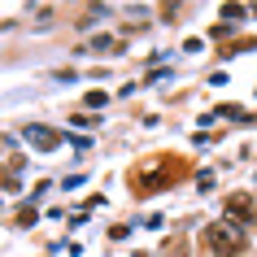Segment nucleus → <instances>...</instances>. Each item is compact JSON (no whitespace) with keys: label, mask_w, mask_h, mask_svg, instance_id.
<instances>
[{"label":"nucleus","mask_w":257,"mask_h":257,"mask_svg":"<svg viewBox=\"0 0 257 257\" xmlns=\"http://www.w3.org/2000/svg\"><path fill=\"white\" fill-rule=\"evenodd\" d=\"M227 218H253V201H248V196H240V192H235V196H231L227 201Z\"/></svg>","instance_id":"nucleus-4"},{"label":"nucleus","mask_w":257,"mask_h":257,"mask_svg":"<svg viewBox=\"0 0 257 257\" xmlns=\"http://www.w3.org/2000/svg\"><path fill=\"white\" fill-rule=\"evenodd\" d=\"M109 100V92H87V109H100Z\"/></svg>","instance_id":"nucleus-6"},{"label":"nucleus","mask_w":257,"mask_h":257,"mask_svg":"<svg viewBox=\"0 0 257 257\" xmlns=\"http://www.w3.org/2000/svg\"><path fill=\"white\" fill-rule=\"evenodd\" d=\"M205 248L214 257H240L244 253V227L235 222H214V227H205Z\"/></svg>","instance_id":"nucleus-2"},{"label":"nucleus","mask_w":257,"mask_h":257,"mask_svg":"<svg viewBox=\"0 0 257 257\" xmlns=\"http://www.w3.org/2000/svg\"><path fill=\"white\" fill-rule=\"evenodd\" d=\"M22 140H27L31 149L48 153V149H57V144H61V131H53V126H27V131H22Z\"/></svg>","instance_id":"nucleus-3"},{"label":"nucleus","mask_w":257,"mask_h":257,"mask_svg":"<svg viewBox=\"0 0 257 257\" xmlns=\"http://www.w3.org/2000/svg\"><path fill=\"white\" fill-rule=\"evenodd\" d=\"M183 179H188V162L162 153V157H144L131 170V188L140 196H153V192H166V188H175V183H183Z\"/></svg>","instance_id":"nucleus-1"},{"label":"nucleus","mask_w":257,"mask_h":257,"mask_svg":"<svg viewBox=\"0 0 257 257\" xmlns=\"http://www.w3.org/2000/svg\"><path fill=\"white\" fill-rule=\"evenodd\" d=\"M244 14H248V9H244V5H235V0H227V5H222V18H227V22H235V18L244 22Z\"/></svg>","instance_id":"nucleus-5"}]
</instances>
